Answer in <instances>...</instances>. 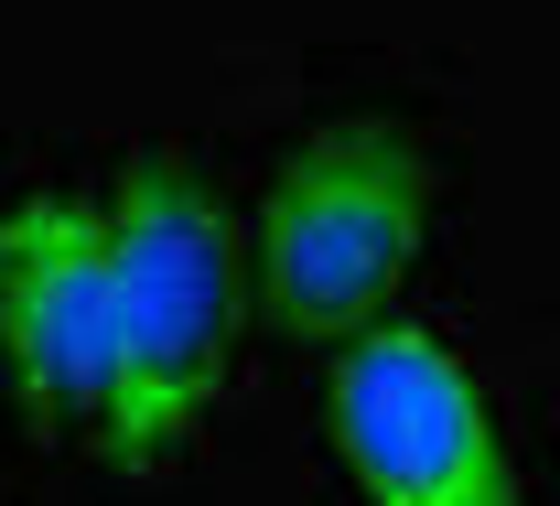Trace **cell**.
I'll return each mask as SVG.
<instances>
[{"instance_id":"277c9868","label":"cell","mask_w":560,"mask_h":506,"mask_svg":"<svg viewBox=\"0 0 560 506\" xmlns=\"http://www.w3.org/2000/svg\"><path fill=\"white\" fill-rule=\"evenodd\" d=\"M335 442L377 506H517L464 377L431 334H366L335 377Z\"/></svg>"},{"instance_id":"6da1fadb","label":"cell","mask_w":560,"mask_h":506,"mask_svg":"<svg viewBox=\"0 0 560 506\" xmlns=\"http://www.w3.org/2000/svg\"><path fill=\"white\" fill-rule=\"evenodd\" d=\"M108 270H119V432H108V452H162L215 388V334H226V237L173 162H130V195L108 216Z\"/></svg>"},{"instance_id":"3957f363","label":"cell","mask_w":560,"mask_h":506,"mask_svg":"<svg viewBox=\"0 0 560 506\" xmlns=\"http://www.w3.org/2000/svg\"><path fill=\"white\" fill-rule=\"evenodd\" d=\"M0 334L55 432H119V270L97 216L22 205L0 226Z\"/></svg>"},{"instance_id":"7a4b0ae2","label":"cell","mask_w":560,"mask_h":506,"mask_svg":"<svg viewBox=\"0 0 560 506\" xmlns=\"http://www.w3.org/2000/svg\"><path fill=\"white\" fill-rule=\"evenodd\" d=\"M420 226V151L410 141H324L291 162L270 205V313L291 334H335L399 281Z\"/></svg>"}]
</instances>
